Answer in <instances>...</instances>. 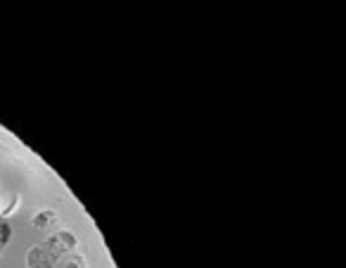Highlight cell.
<instances>
[{
    "label": "cell",
    "mask_w": 346,
    "mask_h": 268,
    "mask_svg": "<svg viewBox=\"0 0 346 268\" xmlns=\"http://www.w3.org/2000/svg\"><path fill=\"white\" fill-rule=\"evenodd\" d=\"M67 268H81V261H69V263H67Z\"/></svg>",
    "instance_id": "2"
},
{
    "label": "cell",
    "mask_w": 346,
    "mask_h": 268,
    "mask_svg": "<svg viewBox=\"0 0 346 268\" xmlns=\"http://www.w3.org/2000/svg\"><path fill=\"white\" fill-rule=\"evenodd\" d=\"M8 240H10V226L5 221H0V254H3L5 245H8Z\"/></svg>",
    "instance_id": "1"
}]
</instances>
